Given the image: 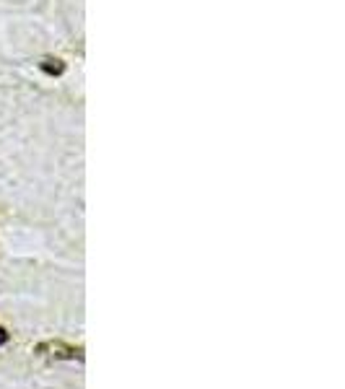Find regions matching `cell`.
Listing matches in <instances>:
<instances>
[{
    "mask_svg": "<svg viewBox=\"0 0 345 389\" xmlns=\"http://www.w3.org/2000/svg\"><path fill=\"white\" fill-rule=\"evenodd\" d=\"M42 71H45L47 75H60V73L65 71V65H63V60H52V57H50V60L42 63Z\"/></svg>",
    "mask_w": 345,
    "mask_h": 389,
    "instance_id": "obj_1",
    "label": "cell"
},
{
    "mask_svg": "<svg viewBox=\"0 0 345 389\" xmlns=\"http://www.w3.org/2000/svg\"><path fill=\"white\" fill-rule=\"evenodd\" d=\"M3 343H8V332L0 327V345H3Z\"/></svg>",
    "mask_w": 345,
    "mask_h": 389,
    "instance_id": "obj_2",
    "label": "cell"
}]
</instances>
